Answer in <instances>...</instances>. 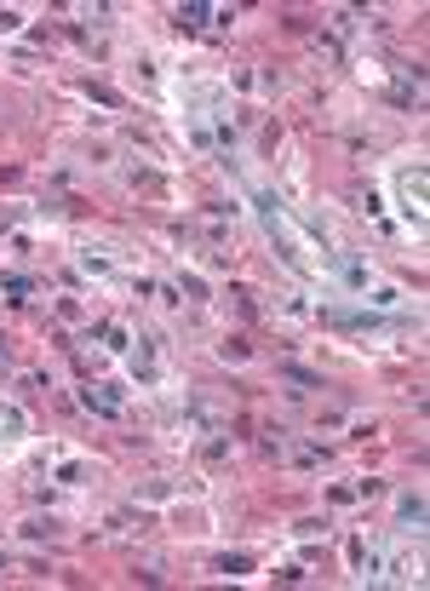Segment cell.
<instances>
[{
    "label": "cell",
    "instance_id": "3",
    "mask_svg": "<svg viewBox=\"0 0 430 591\" xmlns=\"http://www.w3.org/2000/svg\"><path fill=\"white\" fill-rule=\"evenodd\" d=\"M338 276H344V287H367V270L356 259H338Z\"/></svg>",
    "mask_w": 430,
    "mask_h": 591
},
{
    "label": "cell",
    "instance_id": "9",
    "mask_svg": "<svg viewBox=\"0 0 430 591\" xmlns=\"http://www.w3.org/2000/svg\"><path fill=\"white\" fill-rule=\"evenodd\" d=\"M219 568H224V574H247V568H252V557H219Z\"/></svg>",
    "mask_w": 430,
    "mask_h": 591
},
{
    "label": "cell",
    "instance_id": "8",
    "mask_svg": "<svg viewBox=\"0 0 430 591\" xmlns=\"http://www.w3.org/2000/svg\"><path fill=\"white\" fill-rule=\"evenodd\" d=\"M219 356H224V362H241V356H247V345H241V339H224V345H219Z\"/></svg>",
    "mask_w": 430,
    "mask_h": 591
},
{
    "label": "cell",
    "instance_id": "5",
    "mask_svg": "<svg viewBox=\"0 0 430 591\" xmlns=\"http://www.w3.org/2000/svg\"><path fill=\"white\" fill-rule=\"evenodd\" d=\"M402 523H413V528L424 523V499L419 494H402Z\"/></svg>",
    "mask_w": 430,
    "mask_h": 591
},
{
    "label": "cell",
    "instance_id": "6",
    "mask_svg": "<svg viewBox=\"0 0 430 591\" xmlns=\"http://www.w3.org/2000/svg\"><path fill=\"white\" fill-rule=\"evenodd\" d=\"M207 18H212V12H207V6H178V23H184V29H201V23H207Z\"/></svg>",
    "mask_w": 430,
    "mask_h": 591
},
{
    "label": "cell",
    "instance_id": "2",
    "mask_svg": "<svg viewBox=\"0 0 430 591\" xmlns=\"http://www.w3.org/2000/svg\"><path fill=\"white\" fill-rule=\"evenodd\" d=\"M80 402L92 408V413H104V419H115V413H121V402H115L104 385H86V391H80Z\"/></svg>",
    "mask_w": 430,
    "mask_h": 591
},
{
    "label": "cell",
    "instance_id": "7",
    "mask_svg": "<svg viewBox=\"0 0 430 591\" xmlns=\"http://www.w3.org/2000/svg\"><path fill=\"white\" fill-rule=\"evenodd\" d=\"M281 373H287V379H298V385H321V373H310V367H293V362H287Z\"/></svg>",
    "mask_w": 430,
    "mask_h": 591
},
{
    "label": "cell",
    "instance_id": "1",
    "mask_svg": "<svg viewBox=\"0 0 430 591\" xmlns=\"http://www.w3.org/2000/svg\"><path fill=\"white\" fill-rule=\"evenodd\" d=\"M396 190H402V213H407L413 224H424V166H419V161L396 178Z\"/></svg>",
    "mask_w": 430,
    "mask_h": 591
},
{
    "label": "cell",
    "instance_id": "10",
    "mask_svg": "<svg viewBox=\"0 0 430 591\" xmlns=\"http://www.w3.org/2000/svg\"><path fill=\"white\" fill-rule=\"evenodd\" d=\"M23 534H29V540H47V534H52V517H47V523H40V517H35V523H23Z\"/></svg>",
    "mask_w": 430,
    "mask_h": 591
},
{
    "label": "cell",
    "instance_id": "4",
    "mask_svg": "<svg viewBox=\"0 0 430 591\" xmlns=\"http://www.w3.org/2000/svg\"><path fill=\"white\" fill-rule=\"evenodd\" d=\"M0 287H6V293H12V299H18V305L29 299V293H35V281H29V276H0Z\"/></svg>",
    "mask_w": 430,
    "mask_h": 591
}]
</instances>
